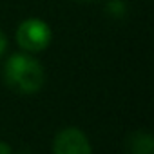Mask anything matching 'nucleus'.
<instances>
[{"instance_id":"obj_1","label":"nucleus","mask_w":154,"mask_h":154,"mask_svg":"<svg viewBox=\"0 0 154 154\" xmlns=\"http://www.w3.org/2000/svg\"><path fill=\"white\" fill-rule=\"evenodd\" d=\"M6 82L18 93L31 94L40 91L44 85V69L42 65L27 54H13L4 67Z\"/></svg>"},{"instance_id":"obj_2","label":"nucleus","mask_w":154,"mask_h":154,"mask_svg":"<svg viewBox=\"0 0 154 154\" xmlns=\"http://www.w3.org/2000/svg\"><path fill=\"white\" fill-rule=\"evenodd\" d=\"M17 40L26 51H42L51 42V29L45 22L38 18H29L18 26Z\"/></svg>"},{"instance_id":"obj_3","label":"nucleus","mask_w":154,"mask_h":154,"mask_svg":"<svg viewBox=\"0 0 154 154\" xmlns=\"http://www.w3.org/2000/svg\"><path fill=\"white\" fill-rule=\"evenodd\" d=\"M54 154H91V143L87 136L76 127L62 129L53 143Z\"/></svg>"},{"instance_id":"obj_4","label":"nucleus","mask_w":154,"mask_h":154,"mask_svg":"<svg viewBox=\"0 0 154 154\" xmlns=\"http://www.w3.org/2000/svg\"><path fill=\"white\" fill-rule=\"evenodd\" d=\"M129 154H154V140L147 131H136L127 138Z\"/></svg>"},{"instance_id":"obj_5","label":"nucleus","mask_w":154,"mask_h":154,"mask_svg":"<svg viewBox=\"0 0 154 154\" xmlns=\"http://www.w3.org/2000/svg\"><path fill=\"white\" fill-rule=\"evenodd\" d=\"M107 11L112 17H123L125 15V4L122 2V0H112V2L107 4Z\"/></svg>"},{"instance_id":"obj_6","label":"nucleus","mask_w":154,"mask_h":154,"mask_svg":"<svg viewBox=\"0 0 154 154\" xmlns=\"http://www.w3.org/2000/svg\"><path fill=\"white\" fill-rule=\"evenodd\" d=\"M0 154H11V149L6 141H0Z\"/></svg>"},{"instance_id":"obj_7","label":"nucleus","mask_w":154,"mask_h":154,"mask_svg":"<svg viewBox=\"0 0 154 154\" xmlns=\"http://www.w3.org/2000/svg\"><path fill=\"white\" fill-rule=\"evenodd\" d=\"M6 45H8V42H6V36L0 33V54H2L4 51H6Z\"/></svg>"},{"instance_id":"obj_8","label":"nucleus","mask_w":154,"mask_h":154,"mask_svg":"<svg viewBox=\"0 0 154 154\" xmlns=\"http://www.w3.org/2000/svg\"><path fill=\"white\" fill-rule=\"evenodd\" d=\"M18 154H33V152H31V150H20Z\"/></svg>"}]
</instances>
